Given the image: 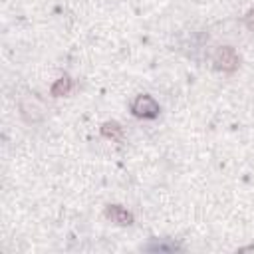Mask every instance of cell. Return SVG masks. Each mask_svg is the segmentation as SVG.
Here are the masks:
<instances>
[{"label": "cell", "mask_w": 254, "mask_h": 254, "mask_svg": "<svg viewBox=\"0 0 254 254\" xmlns=\"http://www.w3.org/2000/svg\"><path fill=\"white\" fill-rule=\"evenodd\" d=\"M212 64H214V67H216L218 71L232 73V71H236L238 65H240V56L236 54L234 48H230V46H222V48H218V50L214 52V56H212Z\"/></svg>", "instance_id": "1"}, {"label": "cell", "mask_w": 254, "mask_h": 254, "mask_svg": "<svg viewBox=\"0 0 254 254\" xmlns=\"http://www.w3.org/2000/svg\"><path fill=\"white\" fill-rule=\"evenodd\" d=\"M131 111L135 117H141V119H155L159 115V103L151 97V95H137L131 103Z\"/></svg>", "instance_id": "2"}, {"label": "cell", "mask_w": 254, "mask_h": 254, "mask_svg": "<svg viewBox=\"0 0 254 254\" xmlns=\"http://www.w3.org/2000/svg\"><path fill=\"white\" fill-rule=\"evenodd\" d=\"M105 216H107L111 222L119 224V226H129V224H133V214H131L127 208L119 206V204H109V206H105Z\"/></svg>", "instance_id": "3"}, {"label": "cell", "mask_w": 254, "mask_h": 254, "mask_svg": "<svg viewBox=\"0 0 254 254\" xmlns=\"http://www.w3.org/2000/svg\"><path fill=\"white\" fill-rule=\"evenodd\" d=\"M69 91H71V79H69V75L58 77V79L54 81V85L50 87V93H52L54 97H64V95H67Z\"/></svg>", "instance_id": "4"}, {"label": "cell", "mask_w": 254, "mask_h": 254, "mask_svg": "<svg viewBox=\"0 0 254 254\" xmlns=\"http://www.w3.org/2000/svg\"><path fill=\"white\" fill-rule=\"evenodd\" d=\"M101 135L111 139V141H121L123 139V127L117 121H105L101 125Z\"/></svg>", "instance_id": "5"}, {"label": "cell", "mask_w": 254, "mask_h": 254, "mask_svg": "<svg viewBox=\"0 0 254 254\" xmlns=\"http://www.w3.org/2000/svg\"><path fill=\"white\" fill-rule=\"evenodd\" d=\"M244 22H246V26H248L250 30H254V10H250V12L246 14V18H244Z\"/></svg>", "instance_id": "6"}]
</instances>
